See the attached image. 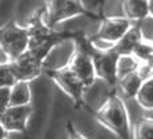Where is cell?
<instances>
[{
  "label": "cell",
  "mask_w": 153,
  "mask_h": 139,
  "mask_svg": "<svg viewBox=\"0 0 153 139\" xmlns=\"http://www.w3.org/2000/svg\"><path fill=\"white\" fill-rule=\"evenodd\" d=\"M96 120L99 125L107 128L117 137H132V125L125 100L119 94H113L108 102L96 112Z\"/></svg>",
  "instance_id": "1"
},
{
  "label": "cell",
  "mask_w": 153,
  "mask_h": 139,
  "mask_svg": "<svg viewBox=\"0 0 153 139\" xmlns=\"http://www.w3.org/2000/svg\"><path fill=\"white\" fill-rule=\"evenodd\" d=\"M39 12L42 22L53 31L61 23L87 14L80 0H45Z\"/></svg>",
  "instance_id": "2"
},
{
  "label": "cell",
  "mask_w": 153,
  "mask_h": 139,
  "mask_svg": "<svg viewBox=\"0 0 153 139\" xmlns=\"http://www.w3.org/2000/svg\"><path fill=\"white\" fill-rule=\"evenodd\" d=\"M29 42H31V32L27 26H23L13 20L1 24L0 48L5 50L11 55L12 60L28 51Z\"/></svg>",
  "instance_id": "3"
},
{
  "label": "cell",
  "mask_w": 153,
  "mask_h": 139,
  "mask_svg": "<svg viewBox=\"0 0 153 139\" xmlns=\"http://www.w3.org/2000/svg\"><path fill=\"white\" fill-rule=\"evenodd\" d=\"M76 51H77V40L76 39L59 38L57 42L53 44L49 54L47 55V58L43 62L44 71L53 72V71L61 70L64 67H68Z\"/></svg>",
  "instance_id": "4"
},
{
  "label": "cell",
  "mask_w": 153,
  "mask_h": 139,
  "mask_svg": "<svg viewBox=\"0 0 153 139\" xmlns=\"http://www.w3.org/2000/svg\"><path fill=\"white\" fill-rule=\"evenodd\" d=\"M32 114V104L10 106L5 111L0 112V126L10 132V138L12 134H24L28 128Z\"/></svg>",
  "instance_id": "5"
},
{
  "label": "cell",
  "mask_w": 153,
  "mask_h": 139,
  "mask_svg": "<svg viewBox=\"0 0 153 139\" xmlns=\"http://www.w3.org/2000/svg\"><path fill=\"white\" fill-rule=\"evenodd\" d=\"M53 82L59 88L75 103H83V95L85 90V84L80 78L75 74L71 67H64L61 70L49 72Z\"/></svg>",
  "instance_id": "6"
},
{
  "label": "cell",
  "mask_w": 153,
  "mask_h": 139,
  "mask_svg": "<svg viewBox=\"0 0 153 139\" xmlns=\"http://www.w3.org/2000/svg\"><path fill=\"white\" fill-rule=\"evenodd\" d=\"M11 66L15 71L17 80L33 82L40 78L44 71L43 60L36 58L31 51L24 52L11 62Z\"/></svg>",
  "instance_id": "7"
},
{
  "label": "cell",
  "mask_w": 153,
  "mask_h": 139,
  "mask_svg": "<svg viewBox=\"0 0 153 139\" xmlns=\"http://www.w3.org/2000/svg\"><path fill=\"white\" fill-rule=\"evenodd\" d=\"M119 58H120V54L114 48L111 50V51L95 52L93 54L97 78L108 82L113 87H116L117 82H119V76H117Z\"/></svg>",
  "instance_id": "8"
},
{
  "label": "cell",
  "mask_w": 153,
  "mask_h": 139,
  "mask_svg": "<svg viewBox=\"0 0 153 139\" xmlns=\"http://www.w3.org/2000/svg\"><path fill=\"white\" fill-rule=\"evenodd\" d=\"M69 67L83 80L85 87L92 84L97 79L93 54H91L89 51H87V50L81 48L79 46H77V51H76V54L73 55L72 60H71Z\"/></svg>",
  "instance_id": "9"
},
{
  "label": "cell",
  "mask_w": 153,
  "mask_h": 139,
  "mask_svg": "<svg viewBox=\"0 0 153 139\" xmlns=\"http://www.w3.org/2000/svg\"><path fill=\"white\" fill-rule=\"evenodd\" d=\"M134 23L125 16H116V17H102L100 23L99 32L96 35L102 39L108 40L116 44L121 39L126 32L131 29Z\"/></svg>",
  "instance_id": "10"
},
{
  "label": "cell",
  "mask_w": 153,
  "mask_h": 139,
  "mask_svg": "<svg viewBox=\"0 0 153 139\" xmlns=\"http://www.w3.org/2000/svg\"><path fill=\"white\" fill-rule=\"evenodd\" d=\"M144 80L145 79L140 75L139 71L132 72L124 78L119 79L116 86V92L121 98H136Z\"/></svg>",
  "instance_id": "11"
},
{
  "label": "cell",
  "mask_w": 153,
  "mask_h": 139,
  "mask_svg": "<svg viewBox=\"0 0 153 139\" xmlns=\"http://www.w3.org/2000/svg\"><path fill=\"white\" fill-rule=\"evenodd\" d=\"M32 82L17 80L11 87V106H27L32 104L33 94H32Z\"/></svg>",
  "instance_id": "12"
},
{
  "label": "cell",
  "mask_w": 153,
  "mask_h": 139,
  "mask_svg": "<svg viewBox=\"0 0 153 139\" xmlns=\"http://www.w3.org/2000/svg\"><path fill=\"white\" fill-rule=\"evenodd\" d=\"M141 40H144L143 35H141V31H140L139 26H137V23H134L131 27V29L116 43L114 50H116L120 55L121 54H133L134 48H136L137 44H139Z\"/></svg>",
  "instance_id": "13"
},
{
  "label": "cell",
  "mask_w": 153,
  "mask_h": 139,
  "mask_svg": "<svg viewBox=\"0 0 153 139\" xmlns=\"http://www.w3.org/2000/svg\"><path fill=\"white\" fill-rule=\"evenodd\" d=\"M125 17L137 23L146 17L149 14V0H124Z\"/></svg>",
  "instance_id": "14"
},
{
  "label": "cell",
  "mask_w": 153,
  "mask_h": 139,
  "mask_svg": "<svg viewBox=\"0 0 153 139\" xmlns=\"http://www.w3.org/2000/svg\"><path fill=\"white\" fill-rule=\"evenodd\" d=\"M141 66V60L134 54H121L117 64V76L119 79L124 78L132 72L139 71Z\"/></svg>",
  "instance_id": "15"
},
{
  "label": "cell",
  "mask_w": 153,
  "mask_h": 139,
  "mask_svg": "<svg viewBox=\"0 0 153 139\" xmlns=\"http://www.w3.org/2000/svg\"><path fill=\"white\" fill-rule=\"evenodd\" d=\"M136 100L146 111L153 110V76L143 82L139 92L136 95Z\"/></svg>",
  "instance_id": "16"
},
{
  "label": "cell",
  "mask_w": 153,
  "mask_h": 139,
  "mask_svg": "<svg viewBox=\"0 0 153 139\" xmlns=\"http://www.w3.org/2000/svg\"><path fill=\"white\" fill-rule=\"evenodd\" d=\"M132 137L137 139H153V118L145 116L132 130Z\"/></svg>",
  "instance_id": "17"
},
{
  "label": "cell",
  "mask_w": 153,
  "mask_h": 139,
  "mask_svg": "<svg viewBox=\"0 0 153 139\" xmlns=\"http://www.w3.org/2000/svg\"><path fill=\"white\" fill-rule=\"evenodd\" d=\"M17 82V78L15 75V71L11 66V63L0 64V86H12Z\"/></svg>",
  "instance_id": "18"
},
{
  "label": "cell",
  "mask_w": 153,
  "mask_h": 139,
  "mask_svg": "<svg viewBox=\"0 0 153 139\" xmlns=\"http://www.w3.org/2000/svg\"><path fill=\"white\" fill-rule=\"evenodd\" d=\"M137 26H139L141 31L143 39L149 43H153V16L152 15H148L143 20L137 22Z\"/></svg>",
  "instance_id": "19"
},
{
  "label": "cell",
  "mask_w": 153,
  "mask_h": 139,
  "mask_svg": "<svg viewBox=\"0 0 153 139\" xmlns=\"http://www.w3.org/2000/svg\"><path fill=\"white\" fill-rule=\"evenodd\" d=\"M80 2L87 14L102 17V8H104L105 0H80Z\"/></svg>",
  "instance_id": "20"
},
{
  "label": "cell",
  "mask_w": 153,
  "mask_h": 139,
  "mask_svg": "<svg viewBox=\"0 0 153 139\" xmlns=\"http://www.w3.org/2000/svg\"><path fill=\"white\" fill-rule=\"evenodd\" d=\"M11 106V87L0 86V112L5 111Z\"/></svg>",
  "instance_id": "21"
},
{
  "label": "cell",
  "mask_w": 153,
  "mask_h": 139,
  "mask_svg": "<svg viewBox=\"0 0 153 139\" xmlns=\"http://www.w3.org/2000/svg\"><path fill=\"white\" fill-rule=\"evenodd\" d=\"M149 14L153 16V0H149Z\"/></svg>",
  "instance_id": "22"
}]
</instances>
